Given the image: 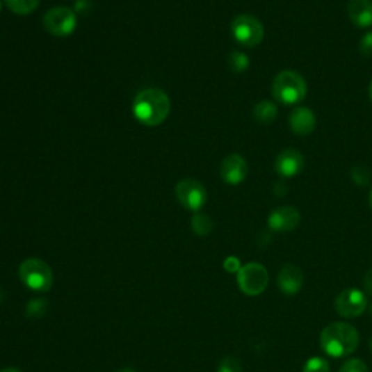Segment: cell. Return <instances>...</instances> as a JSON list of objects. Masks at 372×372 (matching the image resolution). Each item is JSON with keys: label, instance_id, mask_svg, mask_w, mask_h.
<instances>
[{"label": "cell", "instance_id": "cell-8", "mask_svg": "<svg viewBox=\"0 0 372 372\" xmlns=\"http://www.w3.org/2000/svg\"><path fill=\"white\" fill-rule=\"evenodd\" d=\"M176 198L189 211H200L207 202V189L197 179H184L176 185Z\"/></svg>", "mask_w": 372, "mask_h": 372}, {"label": "cell", "instance_id": "cell-1", "mask_svg": "<svg viewBox=\"0 0 372 372\" xmlns=\"http://www.w3.org/2000/svg\"><path fill=\"white\" fill-rule=\"evenodd\" d=\"M169 96L157 88L144 89L134 98L133 114L138 122L147 127L163 124L170 114Z\"/></svg>", "mask_w": 372, "mask_h": 372}, {"label": "cell", "instance_id": "cell-33", "mask_svg": "<svg viewBox=\"0 0 372 372\" xmlns=\"http://www.w3.org/2000/svg\"><path fill=\"white\" fill-rule=\"evenodd\" d=\"M369 312H371V314H372V305H371V310H369Z\"/></svg>", "mask_w": 372, "mask_h": 372}, {"label": "cell", "instance_id": "cell-10", "mask_svg": "<svg viewBox=\"0 0 372 372\" xmlns=\"http://www.w3.org/2000/svg\"><path fill=\"white\" fill-rule=\"evenodd\" d=\"M301 223V214L294 207H280L269 214L268 227L272 232L285 233L296 230Z\"/></svg>", "mask_w": 372, "mask_h": 372}, {"label": "cell", "instance_id": "cell-28", "mask_svg": "<svg viewBox=\"0 0 372 372\" xmlns=\"http://www.w3.org/2000/svg\"><path fill=\"white\" fill-rule=\"evenodd\" d=\"M0 372H22V371L16 369V368H5V369H2Z\"/></svg>", "mask_w": 372, "mask_h": 372}, {"label": "cell", "instance_id": "cell-34", "mask_svg": "<svg viewBox=\"0 0 372 372\" xmlns=\"http://www.w3.org/2000/svg\"><path fill=\"white\" fill-rule=\"evenodd\" d=\"M0 9H2V3H0Z\"/></svg>", "mask_w": 372, "mask_h": 372}, {"label": "cell", "instance_id": "cell-22", "mask_svg": "<svg viewBox=\"0 0 372 372\" xmlns=\"http://www.w3.org/2000/svg\"><path fill=\"white\" fill-rule=\"evenodd\" d=\"M218 372H241V362L236 357H225L218 364Z\"/></svg>", "mask_w": 372, "mask_h": 372}, {"label": "cell", "instance_id": "cell-9", "mask_svg": "<svg viewBox=\"0 0 372 372\" xmlns=\"http://www.w3.org/2000/svg\"><path fill=\"white\" fill-rule=\"evenodd\" d=\"M366 297L362 291L357 288H348L343 289L341 294L336 297L334 309L339 313V316L353 318L361 316L366 310Z\"/></svg>", "mask_w": 372, "mask_h": 372}, {"label": "cell", "instance_id": "cell-21", "mask_svg": "<svg viewBox=\"0 0 372 372\" xmlns=\"http://www.w3.org/2000/svg\"><path fill=\"white\" fill-rule=\"evenodd\" d=\"M330 366L325 358L314 357L307 361L302 366V372H329Z\"/></svg>", "mask_w": 372, "mask_h": 372}, {"label": "cell", "instance_id": "cell-30", "mask_svg": "<svg viewBox=\"0 0 372 372\" xmlns=\"http://www.w3.org/2000/svg\"><path fill=\"white\" fill-rule=\"evenodd\" d=\"M369 99H371V102H372V82H371V85H369Z\"/></svg>", "mask_w": 372, "mask_h": 372}, {"label": "cell", "instance_id": "cell-26", "mask_svg": "<svg viewBox=\"0 0 372 372\" xmlns=\"http://www.w3.org/2000/svg\"><path fill=\"white\" fill-rule=\"evenodd\" d=\"M240 268H241V266H240V261H238L237 257H234V256H230V257H227V259H225V261H224V269L227 270V272H230V273L238 272Z\"/></svg>", "mask_w": 372, "mask_h": 372}, {"label": "cell", "instance_id": "cell-15", "mask_svg": "<svg viewBox=\"0 0 372 372\" xmlns=\"http://www.w3.org/2000/svg\"><path fill=\"white\" fill-rule=\"evenodd\" d=\"M348 16L355 26H372V0H349Z\"/></svg>", "mask_w": 372, "mask_h": 372}, {"label": "cell", "instance_id": "cell-32", "mask_svg": "<svg viewBox=\"0 0 372 372\" xmlns=\"http://www.w3.org/2000/svg\"><path fill=\"white\" fill-rule=\"evenodd\" d=\"M369 349H371V352H372V336H371V339H369Z\"/></svg>", "mask_w": 372, "mask_h": 372}, {"label": "cell", "instance_id": "cell-19", "mask_svg": "<svg viewBox=\"0 0 372 372\" xmlns=\"http://www.w3.org/2000/svg\"><path fill=\"white\" fill-rule=\"evenodd\" d=\"M227 63L230 70H233L234 73H243L245 70L249 69L250 64L249 57L241 51H232L227 57Z\"/></svg>", "mask_w": 372, "mask_h": 372}, {"label": "cell", "instance_id": "cell-3", "mask_svg": "<svg viewBox=\"0 0 372 372\" xmlns=\"http://www.w3.org/2000/svg\"><path fill=\"white\" fill-rule=\"evenodd\" d=\"M272 95L284 105H296L305 98L307 83L300 73L284 70L273 79Z\"/></svg>", "mask_w": 372, "mask_h": 372}, {"label": "cell", "instance_id": "cell-23", "mask_svg": "<svg viewBox=\"0 0 372 372\" xmlns=\"http://www.w3.org/2000/svg\"><path fill=\"white\" fill-rule=\"evenodd\" d=\"M350 176L353 182L357 185H366L369 182V177H371V173L369 170L365 168V166H355L352 170H350Z\"/></svg>", "mask_w": 372, "mask_h": 372}, {"label": "cell", "instance_id": "cell-31", "mask_svg": "<svg viewBox=\"0 0 372 372\" xmlns=\"http://www.w3.org/2000/svg\"><path fill=\"white\" fill-rule=\"evenodd\" d=\"M369 207H371V209H372V191H371V193H369Z\"/></svg>", "mask_w": 372, "mask_h": 372}, {"label": "cell", "instance_id": "cell-16", "mask_svg": "<svg viewBox=\"0 0 372 372\" xmlns=\"http://www.w3.org/2000/svg\"><path fill=\"white\" fill-rule=\"evenodd\" d=\"M278 115V108L270 101L257 102L253 108V118L259 124H272Z\"/></svg>", "mask_w": 372, "mask_h": 372}, {"label": "cell", "instance_id": "cell-17", "mask_svg": "<svg viewBox=\"0 0 372 372\" xmlns=\"http://www.w3.org/2000/svg\"><path fill=\"white\" fill-rule=\"evenodd\" d=\"M191 227L198 236H208L209 233L213 232L214 224H213V220L209 218L207 214L197 213L191 220Z\"/></svg>", "mask_w": 372, "mask_h": 372}, {"label": "cell", "instance_id": "cell-4", "mask_svg": "<svg viewBox=\"0 0 372 372\" xmlns=\"http://www.w3.org/2000/svg\"><path fill=\"white\" fill-rule=\"evenodd\" d=\"M19 278L24 285L35 293H47L54 284L51 268L37 257H29L19 266Z\"/></svg>", "mask_w": 372, "mask_h": 372}, {"label": "cell", "instance_id": "cell-6", "mask_svg": "<svg viewBox=\"0 0 372 372\" xmlns=\"http://www.w3.org/2000/svg\"><path fill=\"white\" fill-rule=\"evenodd\" d=\"M237 284L246 296L262 294L269 284V273L266 268L257 262H250L241 266L237 272Z\"/></svg>", "mask_w": 372, "mask_h": 372}, {"label": "cell", "instance_id": "cell-13", "mask_svg": "<svg viewBox=\"0 0 372 372\" xmlns=\"http://www.w3.org/2000/svg\"><path fill=\"white\" fill-rule=\"evenodd\" d=\"M289 128L297 136H309L316 128L314 112L307 106H298L289 114Z\"/></svg>", "mask_w": 372, "mask_h": 372}, {"label": "cell", "instance_id": "cell-2", "mask_svg": "<svg viewBox=\"0 0 372 372\" xmlns=\"http://www.w3.org/2000/svg\"><path fill=\"white\" fill-rule=\"evenodd\" d=\"M320 345L329 357L345 358L357 350L359 345L358 330L348 323L336 321L323 329Z\"/></svg>", "mask_w": 372, "mask_h": 372}, {"label": "cell", "instance_id": "cell-27", "mask_svg": "<svg viewBox=\"0 0 372 372\" xmlns=\"http://www.w3.org/2000/svg\"><path fill=\"white\" fill-rule=\"evenodd\" d=\"M364 288L369 296H372V269H369L364 277Z\"/></svg>", "mask_w": 372, "mask_h": 372}, {"label": "cell", "instance_id": "cell-12", "mask_svg": "<svg viewBox=\"0 0 372 372\" xmlns=\"http://www.w3.org/2000/svg\"><path fill=\"white\" fill-rule=\"evenodd\" d=\"M304 169V156L294 149L282 150L275 160V170L282 177H294Z\"/></svg>", "mask_w": 372, "mask_h": 372}, {"label": "cell", "instance_id": "cell-18", "mask_svg": "<svg viewBox=\"0 0 372 372\" xmlns=\"http://www.w3.org/2000/svg\"><path fill=\"white\" fill-rule=\"evenodd\" d=\"M5 2L13 13L21 16L32 13L40 5V0H5Z\"/></svg>", "mask_w": 372, "mask_h": 372}, {"label": "cell", "instance_id": "cell-5", "mask_svg": "<svg viewBox=\"0 0 372 372\" xmlns=\"http://www.w3.org/2000/svg\"><path fill=\"white\" fill-rule=\"evenodd\" d=\"M233 38L245 47H256L265 37V28L262 22L252 15H238L232 22Z\"/></svg>", "mask_w": 372, "mask_h": 372}, {"label": "cell", "instance_id": "cell-7", "mask_svg": "<svg viewBox=\"0 0 372 372\" xmlns=\"http://www.w3.org/2000/svg\"><path fill=\"white\" fill-rule=\"evenodd\" d=\"M44 28L54 37H67L77 26V18L73 9L57 6L48 10L42 19Z\"/></svg>", "mask_w": 372, "mask_h": 372}, {"label": "cell", "instance_id": "cell-24", "mask_svg": "<svg viewBox=\"0 0 372 372\" xmlns=\"http://www.w3.org/2000/svg\"><path fill=\"white\" fill-rule=\"evenodd\" d=\"M339 372H368V366L361 359H349L341 366Z\"/></svg>", "mask_w": 372, "mask_h": 372}, {"label": "cell", "instance_id": "cell-14", "mask_svg": "<svg viewBox=\"0 0 372 372\" xmlns=\"http://www.w3.org/2000/svg\"><path fill=\"white\" fill-rule=\"evenodd\" d=\"M304 284L302 270L296 265H285L278 273V286L286 296H294Z\"/></svg>", "mask_w": 372, "mask_h": 372}, {"label": "cell", "instance_id": "cell-25", "mask_svg": "<svg viewBox=\"0 0 372 372\" xmlns=\"http://www.w3.org/2000/svg\"><path fill=\"white\" fill-rule=\"evenodd\" d=\"M359 53L365 57H372V31L366 34L359 41Z\"/></svg>", "mask_w": 372, "mask_h": 372}, {"label": "cell", "instance_id": "cell-11", "mask_svg": "<svg viewBox=\"0 0 372 372\" xmlns=\"http://www.w3.org/2000/svg\"><path fill=\"white\" fill-rule=\"evenodd\" d=\"M220 175L223 181L229 185H238L246 179L248 163L240 154H230L221 161Z\"/></svg>", "mask_w": 372, "mask_h": 372}, {"label": "cell", "instance_id": "cell-20", "mask_svg": "<svg viewBox=\"0 0 372 372\" xmlns=\"http://www.w3.org/2000/svg\"><path fill=\"white\" fill-rule=\"evenodd\" d=\"M48 304L44 298H35L26 304V316L31 318H41L47 313Z\"/></svg>", "mask_w": 372, "mask_h": 372}, {"label": "cell", "instance_id": "cell-29", "mask_svg": "<svg viewBox=\"0 0 372 372\" xmlns=\"http://www.w3.org/2000/svg\"><path fill=\"white\" fill-rule=\"evenodd\" d=\"M120 372H136V371L131 369V368H124V369H121Z\"/></svg>", "mask_w": 372, "mask_h": 372}]
</instances>
